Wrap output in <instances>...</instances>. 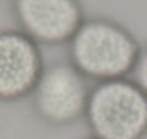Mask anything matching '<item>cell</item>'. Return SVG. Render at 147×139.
I'll return each instance as SVG.
<instances>
[{
	"label": "cell",
	"instance_id": "2",
	"mask_svg": "<svg viewBox=\"0 0 147 139\" xmlns=\"http://www.w3.org/2000/svg\"><path fill=\"white\" fill-rule=\"evenodd\" d=\"M84 120L97 139H144L147 95L131 78L94 83Z\"/></svg>",
	"mask_w": 147,
	"mask_h": 139
},
{
	"label": "cell",
	"instance_id": "1",
	"mask_svg": "<svg viewBox=\"0 0 147 139\" xmlns=\"http://www.w3.org/2000/svg\"><path fill=\"white\" fill-rule=\"evenodd\" d=\"M68 60L92 85L130 78L141 45L120 22L85 17L68 42Z\"/></svg>",
	"mask_w": 147,
	"mask_h": 139
},
{
	"label": "cell",
	"instance_id": "3",
	"mask_svg": "<svg viewBox=\"0 0 147 139\" xmlns=\"http://www.w3.org/2000/svg\"><path fill=\"white\" fill-rule=\"evenodd\" d=\"M91 86L68 59L46 63L29 96L32 109L48 126H72L85 116Z\"/></svg>",
	"mask_w": 147,
	"mask_h": 139
},
{
	"label": "cell",
	"instance_id": "6",
	"mask_svg": "<svg viewBox=\"0 0 147 139\" xmlns=\"http://www.w3.org/2000/svg\"><path fill=\"white\" fill-rule=\"evenodd\" d=\"M130 78L147 95V45L144 47L141 46V50H140L137 63L134 66V70H133V73H131Z\"/></svg>",
	"mask_w": 147,
	"mask_h": 139
},
{
	"label": "cell",
	"instance_id": "7",
	"mask_svg": "<svg viewBox=\"0 0 147 139\" xmlns=\"http://www.w3.org/2000/svg\"><path fill=\"white\" fill-rule=\"evenodd\" d=\"M82 139H97V138H94V136H91V135H90V136H87V138H82Z\"/></svg>",
	"mask_w": 147,
	"mask_h": 139
},
{
	"label": "cell",
	"instance_id": "4",
	"mask_svg": "<svg viewBox=\"0 0 147 139\" xmlns=\"http://www.w3.org/2000/svg\"><path fill=\"white\" fill-rule=\"evenodd\" d=\"M18 29L39 46H61L85 20L81 0H10Z\"/></svg>",
	"mask_w": 147,
	"mask_h": 139
},
{
	"label": "cell",
	"instance_id": "5",
	"mask_svg": "<svg viewBox=\"0 0 147 139\" xmlns=\"http://www.w3.org/2000/svg\"><path fill=\"white\" fill-rule=\"evenodd\" d=\"M40 46L19 29L0 30V102L30 96L43 67Z\"/></svg>",
	"mask_w": 147,
	"mask_h": 139
}]
</instances>
